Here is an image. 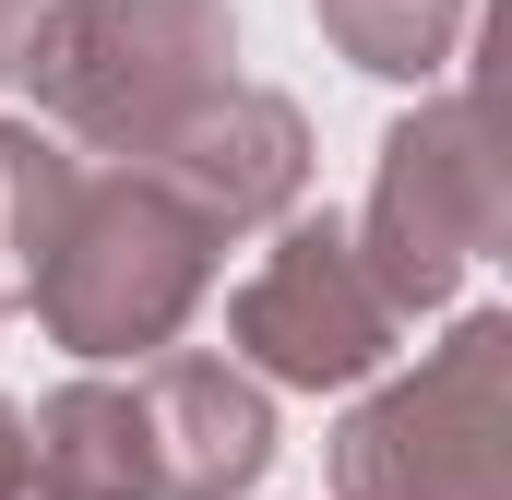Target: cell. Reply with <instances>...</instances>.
Returning <instances> with one entry per match:
<instances>
[{
    "label": "cell",
    "instance_id": "3957f363",
    "mask_svg": "<svg viewBox=\"0 0 512 500\" xmlns=\"http://www.w3.org/2000/svg\"><path fill=\"white\" fill-rule=\"evenodd\" d=\"M512 322L465 310L417 370L334 429V500H512Z\"/></svg>",
    "mask_w": 512,
    "mask_h": 500
},
{
    "label": "cell",
    "instance_id": "9c48e42d",
    "mask_svg": "<svg viewBox=\"0 0 512 500\" xmlns=\"http://www.w3.org/2000/svg\"><path fill=\"white\" fill-rule=\"evenodd\" d=\"M0 500H24V417L0 405Z\"/></svg>",
    "mask_w": 512,
    "mask_h": 500
},
{
    "label": "cell",
    "instance_id": "7a4b0ae2",
    "mask_svg": "<svg viewBox=\"0 0 512 500\" xmlns=\"http://www.w3.org/2000/svg\"><path fill=\"white\" fill-rule=\"evenodd\" d=\"M227 60H239L227 0H36V36H24L12 72L36 84V108H48L60 143L131 167L203 96L239 84Z\"/></svg>",
    "mask_w": 512,
    "mask_h": 500
},
{
    "label": "cell",
    "instance_id": "8fae6325",
    "mask_svg": "<svg viewBox=\"0 0 512 500\" xmlns=\"http://www.w3.org/2000/svg\"><path fill=\"white\" fill-rule=\"evenodd\" d=\"M0 322H12V191H0Z\"/></svg>",
    "mask_w": 512,
    "mask_h": 500
},
{
    "label": "cell",
    "instance_id": "30bf717a",
    "mask_svg": "<svg viewBox=\"0 0 512 500\" xmlns=\"http://www.w3.org/2000/svg\"><path fill=\"white\" fill-rule=\"evenodd\" d=\"M24 36H36V0H0V72L24 60Z\"/></svg>",
    "mask_w": 512,
    "mask_h": 500
},
{
    "label": "cell",
    "instance_id": "8992f818",
    "mask_svg": "<svg viewBox=\"0 0 512 500\" xmlns=\"http://www.w3.org/2000/svg\"><path fill=\"white\" fill-rule=\"evenodd\" d=\"M131 167H155L215 239H251V227H274V215L298 203L310 131H298V108H286L274 84H227V96H203L191 120L167 131L155 155H131Z\"/></svg>",
    "mask_w": 512,
    "mask_h": 500
},
{
    "label": "cell",
    "instance_id": "5b68a950",
    "mask_svg": "<svg viewBox=\"0 0 512 500\" xmlns=\"http://www.w3.org/2000/svg\"><path fill=\"white\" fill-rule=\"evenodd\" d=\"M227 358H251L262 381H298V393H334V381H370L393 358V298L370 286V262L358 239L334 227V215H286L274 250H262L251 274H239V298H227Z\"/></svg>",
    "mask_w": 512,
    "mask_h": 500
},
{
    "label": "cell",
    "instance_id": "ba28073f",
    "mask_svg": "<svg viewBox=\"0 0 512 500\" xmlns=\"http://www.w3.org/2000/svg\"><path fill=\"white\" fill-rule=\"evenodd\" d=\"M24 489L36 500H155V441L131 381H60L24 417Z\"/></svg>",
    "mask_w": 512,
    "mask_h": 500
},
{
    "label": "cell",
    "instance_id": "52a82bcc",
    "mask_svg": "<svg viewBox=\"0 0 512 500\" xmlns=\"http://www.w3.org/2000/svg\"><path fill=\"white\" fill-rule=\"evenodd\" d=\"M131 393H143V441H155V500H239V489H262L274 405H262V381L239 358L167 346V358H143Z\"/></svg>",
    "mask_w": 512,
    "mask_h": 500
},
{
    "label": "cell",
    "instance_id": "277c9868",
    "mask_svg": "<svg viewBox=\"0 0 512 500\" xmlns=\"http://www.w3.org/2000/svg\"><path fill=\"white\" fill-rule=\"evenodd\" d=\"M346 239H358V262H370V286L393 298V322L441 310V298L465 286V262L501 250V167H489V120H477L465 84L429 96V108L382 143L370 215H358Z\"/></svg>",
    "mask_w": 512,
    "mask_h": 500
},
{
    "label": "cell",
    "instance_id": "6da1fadb",
    "mask_svg": "<svg viewBox=\"0 0 512 500\" xmlns=\"http://www.w3.org/2000/svg\"><path fill=\"white\" fill-rule=\"evenodd\" d=\"M12 191V310L72 358H167L215 286V227L155 167H84L48 131H0Z\"/></svg>",
    "mask_w": 512,
    "mask_h": 500
}]
</instances>
